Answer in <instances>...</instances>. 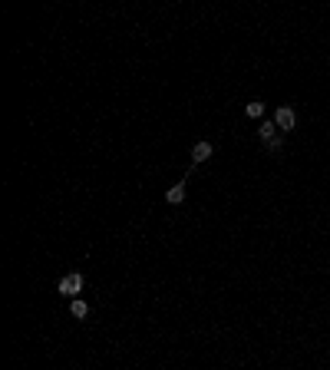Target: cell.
Here are the masks:
<instances>
[{
  "label": "cell",
  "instance_id": "3957f363",
  "mask_svg": "<svg viewBox=\"0 0 330 370\" xmlns=\"http://www.w3.org/2000/svg\"><path fill=\"white\" fill-rule=\"evenodd\" d=\"M294 122H297V116H294V109L291 106H281L277 113H274V126L281 132H291L294 129Z\"/></svg>",
  "mask_w": 330,
  "mask_h": 370
},
{
  "label": "cell",
  "instance_id": "52a82bcc",
  "mask_svg": "<svg viewBox=\"0 0 330 370\" xmlns=\"http://www.w3.org/2000/svg\"><path fill=\"white\" fill-rule=\"evenodd\" d=\"M244 113H248L251 116V119H261V116H264V103H248V106H244Z\"/></svg>",
  "mask_w": 330,
  "mask_h": 370
},
{
  "label": "cell",
  "instance_id": "7a4b0ae2",
  "mask_svg": "<svg viewBox=\"0 0 330 370\" xmlns=\"http://www.w3.org/2000/svg\"><path fill=\"white\" fill-rule=\"evenodd\" d=\"M258 136H261V142L268 145L271 152H277L281 145H284V139H281V129H277L274 122H264V126H261V132H258Z\"/></svg>",
  "mask_w": 330,
  "mask_h": 370
},
{
  "label": "cell",
  "instance_id": "277c9868",
  "mask_svg": "<svg viewBox=\"0 0 330 370\" xmlns=\"http://www.w3.org/2000/svg\"><path fill=\"white\" fill-rule=\"evenodd\" d=\"M212 152H215V145L208 142V139H201V142H195V145H192V162H195V165L205 162V159H212Z\"/></svg>",
  "mask_w": 330,
  "mask_h": 370
},
{
  "label": "cell",
  "instance_id": "5b68a950",
  "mask_svg": "<svg viewBox=\"0 0 330 370\" xmlns=\"http://www.w3.org/2000/svg\"><path fill=\"white\" fill-rule=\"evenodd\" d=\"M165 202L168 205H182V202H185V182H179V185H172L165 192Z\"/></svg>",
  "mask_w": 330,
  "mask_h": 370
},
{
  "label": "cell",
  "instance_id": "6da1fadb",
  "mask_svg": "<svg viewBox=\"0 0 330 370\" xmlns=\"http://www.w3.org/2000/svg\"><path fill=\"white\" fill-rule=\"evenodd\" d=\"M56 291H60L63 298H69V301H73V298H80V291H83V275H80V271H69V275L63 278L60 284H56Z\"/></svg>",
  "mask_w": 330,
  "mask_h": 370
},
{
  "label": "cell",
  "instance_id": "8992f818",
  "mask_svg": "<svg viewBox=\"0 0 330 370\" xmlns=\"http://www.w3.org/2000/svg\"><path fill=\"white\" fill-rule=\"evenodd\" d=\"M69 314H73L76 320H83V317L89 314V304H86V301H80V298H73V304H69Z\"/></svg>",
  "mask_w": 330,
  "mask_h": 370
}]
</instances>
